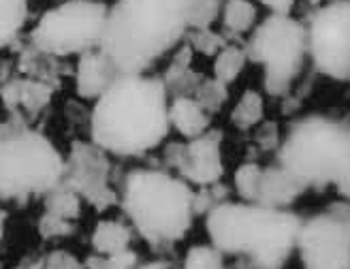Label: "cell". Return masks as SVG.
<instances>
[{"label":"cell","instance_id":"1","mask_svg":"<svg viewBox=\"0 0 350 269\" xmlns=\"http://www.w3.org/2000/svg\"><path fill=\"white\" fill-rule=\"evenodd\" d=\"M169 129V90L146 73H120L96 99L90 120L92 143L116 156H144Z\"/></svg>","mask_w":350,"mask_h":269},{"label":"cell","instance_id":"2","mask_svg":"<svg viewBox=\"0 0 350 269\" xmlns=\"http://www.w3.org/2000/svg\"><path fill=\"white\" fill-rule=\"evenodd\" d=\"M195 0H118L98 49L120 73H148L188 34Z\"/></svg>","mask_w":350,"mask_h":269},{"label":"cell","instance_id":"3","mask_svg":"<svg viewBox=\"0 0 350 269\" xmlns=\"http://www.w3.org/2000/svg\"><path fill=\"white\" fill-rule=\"evenodd\" d=\"M301 218L258 203L222 201L207 212V233L222 255L243 257L250 269H282L297 244Z\"/></svg>","mask_w":350,"mask_h":269},{"label":"cell","instance_id":"4","mask_svg":"<svg viewBox=\"0 0 350 269\" xmlns=\"http://www.w3.org/2000/svg\"><path fill=\"white\" fill-rule=\"evenodd\" d=\"M195 192L188 182L161 169H135L124 179L122 207L152 248L165 250L192 227Z\"/></svg>","mask_w":350,"mask_h":269},{"label":"cell","instance_id":"5","mask_svg":"<svg viewBox=\"0 0 350 269\" xmlns=\"http://www.w3.org/2000/svg\"><path fill=\"white\" fill-rule=\"evenodd\" d=\"M64 163L54 143L20 116L0 122V199L26 203L49 192L62 182Z\"/></svg>","mask_w":350,"mask_h":269},{"label":"cell","instance_id":"6","mask_svg":"<svg viewBox=\"0 0 350 269\" xmlns=\"http://www.w3.org/2000/svg\"><path fill=\"white\" fill-rule=\"evenodd\" d=\"M278 160L306 188L338 186L350 177V127L321 116L304 118L293 124Z\"/></svg>","mask_w":350,"mask_h":269},{"label":"cell","instance_id":"7","mask_svg":"<svg viewBox=\"0 0 350 269\" xmlns=\"http://www.w3.org/2000/svg\"><path fill=\"white\" fill-rule=\"evenodd\" d=\"M107 11L98 0H66L49 9L30 32L32 47L51 58L81 56L98 49Z\"/></svg>","mask_w":350,"mask_h":269},{"label":"cell","instance_id":"8","mask_svg":"<svg viewBox=\"0 0 350 269\" xmlns=\"http://www.w3.org/2000/svg\"><path fill=\"white\" fill-rule=\"evenodd\" d=\"M308 53V28L291 15L273 13L262 22L248 43L246 56L265 66V90L282 97L301 73Z\"/></svg>","mask_w":350,"mask_h":269},{"label":"cell","instance_id":"9","mask_svg":"<svg viewBox=\"0 0 350 269\" xmlns=\"http://www.w3.org/2000/svg\"><path fill=\"white\" fill-rule=\"evenodd\" d=\"M295 246L304 269H350V203L301 222Z\"/></svg>","mask_w":350,"mask_h":269},{"label":"cell","instance_id":"10","mask_svg":"<svg viewBox=\"0 0 350 269\" xmlns=\"http://www.w3.org/2000/svg\"><path fill=\"white\" fill-rule=\"evenodd\" d=\"M308 53L321 73L350 81V0H338L314 15Z\"/></svg>","mask_w":350,"mask_h":269},{"label":"cell","instance_id":"11","mask_svg":"<svg viewBox=\"0 0 350 269\" xmlns=\"http://www.w3.org/2000/svg\"><path fill=\"white\" fill-rule=\"evenodd\" d=\"M109 169L107 152L94 143L75 141L64 163L62 182L71 186L94 209L103 212L118 203V194L109 184Z\"/></svg>","mask_w":350,"mask_h":269},{"label":"cell","instance_id":"12","mask_svg":"<svg viewBox=\"0 0 350 269\" xmlns=\"http://www.w3.org/2000/svg\"><path fill=\"white\" fill-rule=\"evenodd\" d=\"M222 133L205 131L203 135L188 139L186 143H171L165 152V160L182 179L197 186H212L224 173L222 165Z\"/></svg>","mask_w":350,"mask_h":269},{"label":"cell","instance_id":"13","mask_svg":"<svg viewBox=\"0 0 350 269\" xmlns=\"http://www.w3.org/2000/svg\"><path fill=\"white\" fill-rule=\"evenodd\" d=\"M118 75L120 71L100 49L85 51L81 53L77 62V73H75L77 94L81 99H98L116 81Z\"/></svg>","mask_w":350,"mask_h":269},{"label":"cell","instance_id":"14","mask_svg":"<svg viewBox=\"0 0 350 269\" xmlns=\"http://www.w3.org/2000/svg\"><path fill=\"white\" fill-rule=\"evenodd\" d=\"M304 190H308V188L293 173H288L284 167L278 165V167H269V169H260L256 194H254L252 203L284 209Z\"/></svg>","mask_w":350,"mask_h":269},{"label":"cell","instance_id":"15","mask_svg":"<svg viewBox=\"0 0 350 269\" xmlns=\"http://www.w3.org/2000/svg\"><path fill=\"white\" fill-rule=\"evenodd\" d=\"M51 84L41 79H9L0 88V97L5 101V107L9 112L17 114L20 110H26L28 114L37 116L41 110H45L51 99Z\"/></svg>","mask_w":350,"mask_h":269},{"label":"cell","instance_id":"16","mask_svg":"<svg viewBox=\"0 0 350 269\" xmlns=\"http://www.w3.org/2000/svg\"><path fill=\"white\" fill-rule=\"evenodd\" d=\"M169 124L186 139H195L209 129V114L190 94L175 97L169 103Z\"/></svg>","mask_w":350,"mask_h":269},{"label":"cell","instance_id":"17","mask_svg":"<svg viewBox=\"0 0 350 269\" xmlns=\"http://www.w3.org/2000/svg\"><path fill=\"white\" fill-rule=\"evenodd\" d=\"M133 233L124 222L118 220H100L92 233V248L96 255H116L129 250Z\"/></svg>","mask_w":350,"mask_h":269},{"label":"cell","instance_id":"18","mask_svg":"<svg viewBox=\"0 0 350 269\" xmlns=\"http://www.w3.org/2000/svg\"><path fill=\"white\" fill-rule=\"evenodd\" d=\"M45 212L64 220H77L81 214V196L64 182L45 192Z\"/></svg>","mask_w":350,"mask_h":269},{"label":"cell","instance_id":"19","mask_svg":"<svg viewBox=\"0 0 350 269\" xmlns=\"http://www.w3.org/2000/svg\"><path fill=\"white\" fill-rule=\"evenodd\" d=\"M28 17V0H0V47L15 41Z\"/></svg>","mask_w":350,"mask_h":269},{"label":"cell","instance_id":"20","mask_svg":"<svg viewBox=\"0 0 350 269\" xmlns=\"http://www.w3.org/2000/svg\"><path fill=\"white\" fill-rule=\"evenodd\" d=\"M220 13L224 28L235 34L250 30L256 22V7L250 0H226Z\"/></svg>","mask_w":350,"mask_h":269},{"label":"cell","instance_id":"21","mask_svg":"<svg viewBox=\"0 0 350 269\" xmlns=\"http://www.w3.org/2000/svg\"><path fill=\"white\" fill-rule=\"evenodd\" d=\"M246 49H241L239 45H224L214 60V77L222 84H231L239 77L246 64Z\"/></svg>","mask_w":350,"mask_h":269},{"label":"cell","instance_id":"22","mask_svg":"<svg viewBox=\"0 0 350 269\" xmlns=\"http://www.w3.org/2000/svg\"><path fill=\"white\" fill-rule=\"evenodd\" d=\"M262 114H265V105H262V97L254 90H246L243 97L239 99V103L235 105V110L231 114V122L237 129L248 131L262 120Z\"/></svg>","mask_w":350,"mask_h":269},{"label":"cell","instance_id":"23","mask_svg":"<svg viewBox=\"0 0 350 269\" xmlns=\"http://www.w3.org/2000/svg\"><path fill=\"white\" fill-rule=\"evenodd\" d=\"M195 99L199 101V105L203 107L207 114H214L226 103V99H229V92H226V84L218 81L216 77L214 79H205V81H201L197 86Z\"/></svg>","mask_w":350,"mask_h":269},{"label":"cell","instance_id":"24","mask_svg":"<svg viewBox=\"0 0 350 269\" xmlns=\"http://www.w3.org/2000/svg\"><path fill=\"white\" fill-rule=\"evenodd\" d=\"M182 269H224L222 253L214 246H195L186 253Z\"/></svg>","mask_w":350,"mask_h":269},{"label":"cell","instance_id":"25","mask_svg":"<svg viewBox=\"0 0 350 269\" xmlns=\"http://www.w3.org/2000/svg\"><path fill=\"white\" fill-rule=\"evenodd\" d=\"M83 265L85 269H133L137 265V253L129 248L116 255H94Z\"/></svg>","mask_w":350,"mask_h":269},{"label":"cell","instance_id":"26","mask_svg":"<svg viewBox=\"0 0 350 269\" xmlns=\"http://www.w3.org/2000/svg\"><path fill=\"white\" fill-rule=\"evenodd\" d=\"M258 175H260V167L256 163H246L235 171V188L248 203L254 201Z\"/></svg>","mask_w":350,"mask_h":269},{"label":"cell","instance_id":"27","mask_svg":"<svg viewBox=\"0 0 350 269\" xmlns=\"http://www.w3.org/2000/svg\"><path fill=\"white\" fill-rule=\"evenodd\" d=\"M188 41H190L188 43L190 49L207 53V56H214V53H218L226 45L220 34L209 32L207 28H192V32L188 34Z\"/></svg>","mask_w":350,"mask_h":269},{"label":"cell","instance_id":"28","mask_svg":"<svg viewBox=\"0 0 350 269\" xmlns=\"http://www.w3.org/2000/svg\"><path fill=\"white\" fill-rule=\"evenodd\" d=\"M75 231V225L73 220H64V218H58L54 214H43L41 220H39V233L43 240H54V238H66L71 235Z\"/></svg>","mask_w":350,"mask_h":269},{"label":"cell","instance_id":"29","mask_svg":"<svg viewBox=\"0 0 350 269\" xmlns=\"http://www.w3.org/2000/svg\"><path fill=\"white\" fill-rule=\"evenodd\" d=\"M220 9H222L220 0H195V7H192L190 30L192 28H207L218 17Z\"/></svg>","mask_w":350,"mask_h":269},{"label":"cell","instance_id":"30","mask_svg":"<svg viewBox=\"0 0 350 269\" xmlns=\"http://www.w3.org/2000/svg\"><path fill=\"white\" fill-rule=\"evenodd\" d=\"M45 269H85V265L66 250H54L45 257Z\"/></svg>","mask_w":350,"mask_h":269},{"label":"cell","instance_id":"31","mask_svg":"<svg viewBox=\"0 0 350 269\" xmlns=\"http://www.w3.org/2000/svg\"><path fill=\"white\" fill-rule=\"evenodd\" d=\"M256 141L260 143L262 150H271L275 143H278V129H275V124H265V127H260Z\"/></svg>","mask_w":350,"mask_h":269},{"label":"cell","instance_id":"32","mask_svg":"<svg viewBox=\"0 0 350 269\" xmlns=\"http://www.w3.org/2000/svg\"><path fill=\"white\" fill-rule=\"evenodd\" d=\"M260 5H265L269 7L273 13H282V15H288L293 5H295V0H258Z\"/></svg>","mask_w":350,"mask_h":269},{"label":"cell","instance_id":"33","mask_svg":"<svg viewBox=\"0 0 350 269\" xmlns=\"http://www.w3.org/2000/svg\"><path fill=\"white\" fill-rule=\"evenodd\" d=\"M15 269H45V257H26Z\"/></svg>","mask_w":350,"mask_h":269},{"label":"cell","instance_id":"34","mask_svg":"<svg viewBox=\"0 0 350 269\" xmlns=\"http://www.w3.org/2000/svg\"><path fill=\"white\" fill-rule=\"evenodd\" d=\"M133 269H171L167 261H150V263H142V265H135Z\"/></svg>","mask_w":350,"mask_h":269},{"label":"cell","instance_id":"35","mask_svg":"<svg viewBox=\"0 0 350 269\" xmlns=\"http://www.w3.org/2000/svg\"><path fill=\"white\" fill-rule=\"evenodd\" d=\"M5 220H7V214L5 209H0V242H3V235H5Z\"/></svg>","mask_w":350,"mask_h":269},{"label":"cell","instance_id":"36","mask_svg":"<svg viewBox=\"0 0 350 269\" xmlns=\"http://www.w3.org/2000/svg\"><path fill=\"white\" fill-rule=\"evenodd\" d=\"M0 269H3V263H0Z\"/></svg>","mask_w":350,"mask_h":269},{"label":"cell","instance_id":"37","mask_svg":"<svg viewBox=\"0 0 350 269\" xmlns=\"http://www.w3.org/2000/svg\"><path fill=\"white\" fill-rule=\"evenodd\" d=\"M248 269H250V267H248Z\"/></svg>","mask_w":350,"mask_h":269}]
</instances>
